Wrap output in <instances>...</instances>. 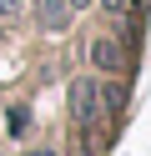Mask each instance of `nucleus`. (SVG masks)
<instances>
[{
	"label": "nucleus",
	"mask_w": 151,
	"mask_h": 156,
	"mask_svg": "<svg viewBox=\"0 0 151 156\" xmlns=\"http://www.w3.org/2000/svg\"><path fill=\"white\" fill-rule=\"evenodd\" d=\"M70 116H76V131L86 136V151H91V136L106 131V106H101L96 81H76L70 86Z\"/></svg>",
	"instance_id": "obj_1"
},
{
	"label": "nucleus",
	"mask_w": 151,
	"mask_h": 156,
	"mask_svg": "<svg viewBox=\"0 0 151 156\" xmlns=\"http://www.w3.org/2000/svg\"><path fill=\"white\" fill-rule=\"evenodd\" d=\"M86 55H91V66H96L101 76H111V81H121L126 76V66H131V55H126V45L116 41V35H91V45H86Z\"/></svg>",
	"instance_id": "obj_2"
},
{
	"label": "nucleus",
	"mask_w": 151,
	"mask_h": 156,
	"mask_svg": "<svg viewBox=\"0 0 151 156\" xmlns=\"http://www.w3.org/2000/svg\"><path fill=\"white\" fill-rule=\"evenodd\" d=\"M35 20L45 25V30H66L70 25V5L66 0H35Z\"/></svg>",
	"instance_id": "obj_3"
},
{
	"label": "nucleus",
	"mask_w": 151,
	"mask_h": 156,
	"mask_svg": "<svg viewBox=\"0 0 151 156\" xmlns=\"http://www.w3.org/2000/svg\"><path fill=\"white\" fill-rule=\"evenodd\" d=\"M96 91H101V106H106V121H121V111H126V86L106 76V81H101Z\"/></svg>",
	"instance_id": "obj_4"
},
{
	"label": "nucleus",
	"mask_w": 151,
	"mask_h": 156,
	"mask_svg": "<svg viewBox=\"0 0 151 156\" xmlns=\"http://www.w3.org/2000/svg\"><path fill=\"white\" fill-rule=\"evenodd\" d=\"M101 5H106L111 15H131V10H136V5H141V0H101Z\"/></svg>",
	"instance_id": "obj_5"
},
{
	"label": "nucleus",
	"mask_w": 151,
	"mask_h": 156,
	"mask_svg": "<svg viewBox=\"0 0 151 156\" xmlns=\"http://www.w3.org/2000/svg\"><path fill=\"white\" fill-rule=\"evenodd\" d=\"M20 15V0H0V20H15Z\"/></svg>",
	"instance_id": "obj_6"
},
{
	"label": "nucleus",
	"mask_w": 151,
	"mask_h": 156,
	"mask_svg": "<svg viewBox=\"0 0 151 156\" xmlns=\"http://www.w3.org/2000/svg\"><path fill=\"white\" fill-rule=\"evenodd\" d=\"M25 156H60V151H50V146H35V151H25Z\"/></svg>",
	"instance_id": "obj_7"
},
{
	"label": "nucleus",
	"mask_w": 151,
	"mask_h": 156,
	"mask_svg": "<svg viewBox=\"0 0 151 156\" xmlns=\"http://www.w3.org/2000/svg\"><path fill=\"white\" fill-rule=\"evenodd\" d=\"M66 5H70V10H76V5H86V0H66Z\"/></svg>",
	"instance_id": "obj_8"
}]
</instances>
